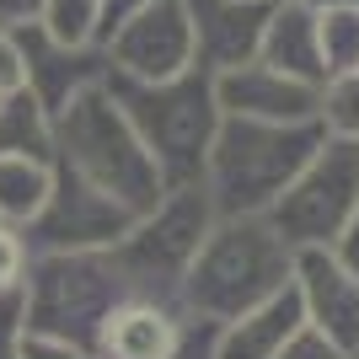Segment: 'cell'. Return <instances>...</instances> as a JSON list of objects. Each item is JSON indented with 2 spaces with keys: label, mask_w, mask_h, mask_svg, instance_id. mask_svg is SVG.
<instances>
[{
  "label": "cell",
  "mask_w": 359,
  "mask_h": 359,
  "mask_svg": "<svg viewBox=\"0 0 359 359\" xmlns=\"http://www.w3.org/2000/svg\"><path fill=\"white\" fill-rule=\"evenodd\" d=\"M257 60L273 70L327 86V65H322V32H316V6L311 0H273L269 27H263V48Z\"/></svg>",
  "instance_id": "15"
},
{
  "label": "cell",
  "mask_w": 359,
  "mask_h": 359,
  "mask_svg": "<svg viewBox=\"0 0 359 359\" xmlns=\"http://www.w3.org/2000/svg\"><path fill=\"white\" fill-rule=\"evenodd\" d=\"M107 65L123 81H172L194 70V22L188 0H150L140 11L118 16L102 32Z\"/></svg>",
  "instance_id": "9"
},
{
  "label": "cell",
  "mask_w": 359,
  "mask_h": 359,
  "mask_svg": "<svg viewBox=\"0 0 359 359\" xmlns=\"http://www.w3.org/2000/svg\"><path fill=\"white\" fill-rule=\"evenodd\" d=\"M107 91L118 97L123 118L135 123V135L156 156L166 188L177 182H204L215 129H220V102H215V75L210 70H182L172 81H123L107 75Z\"/></svg>",
  "instance_id": "4"
},
{
  "label": "cell",
  "mask_w": 359,
  "mask_h": 359,
  "mask_svg": "<svg viewBox=\"0 0 359 359\" xmlns=\"http://www.w3.org/2000/svg\"><path fill=\"white\" fill-rule=\"evenodd\" d=\"M54 188V161L48 156H0V225H22L43 210Z\"/></svg>",
  "instance_id": "17"
},
{
  "label": "cell",
  "mask_w": 359,
  "mask_h": 359,
  "mask_svg": "<svg viewBox=\"0 0 359 359\" xmlns=\"http://www.w3.org/2000/svg\"><path fill=\"white\" fill-rule=\"evenodd\" d=\"M22 344H27V295L22 285L0 290V359H22Z\"/></svg>",
  "instance_id": "22"
},
{
  "label": "cell",
  "mask_w": 359,
  "mask_h": 359,
  "mask_svg": "<svg viewBox=\"0 0 359 359\" xmlns=\"http://www.w3.org/2000/svg\"><path fill=\"white\" fill-rule=\"evenodd\" d=\"M290 279H295V247L273 231L269 215H215L198 257L182 273L177 300L194 316L231 322L290 290Z\"/></svg>",
  "instance_id": "1"
},
{
  "label": "cell",
  "mask_w": 359,
  "mask_h": 359,
  "mask_svg": "<svg viewBox=\"0 0 359 359\" xmlns=\"http://www.w3.org/2000/svg\"><path fill=\"white\" fill-rule=\"evenodd\" d=\"M332 252H338V257H344V263H348V269L359 273V210L348 215V225H344V236L332 241Z\"/></svg>",
  "instance_id": "29"
},
{
  "label": "cell",
  "mask_w": 359,
  "mask_h": 359,
  "mask_svg": "<svg viewBox=\"0 0 359 359\" xmlns=\"http://www.w3.org/2000/svg\"><path fill=\"white\" fill-rule=\"evenodd\" d=\"M166 359H220V322H210V316H194L188 311V322H182V338L177 348Z\"/></svg>",
  "instance_id": "23"
},
{
  "label": "cell",
  "mask_w": 359,
  "mask_h": 359,
  "mask_svg": "<svg viewBox=\"0 0 359 359\" xmlns=\"http://www.w3.org/2000/svg\"><path fill=\"white\" fill-rule=\"evenodd\" d=\"M354 210H359V140L327 135L316 145V156L300 166V177L279 194L269 220L295 252H306V247H332Z\"/></svg>",
  "instance_id": "7"
},
{
  "label": "cell",
  "mask_w": 359,
  "mask_h": 359,
  "mask_svg": "<svg viewBox=\"0 0 359 359\" xmlns=\"http://www.w3.org/2000/svg\"><path fill=\"white\" fill-rule=\"evenodd\" d=\"M38 27L65 43H102V0H43Z\"/></svg>",
  "instance_id": "20"
},
{
  "label": "cell",
  "mask_w": 359,
  "mask_h": 359,
  "mask_svg": "<svg viewBox=\"0 0 359 359\" xmlns=\"http://www.w3.org/2000/svg\"><path fill=\"white\" fill-rule=\"evenodd\" d=\"M129 225L135 215L118 198H107L86 177L54 166V188H48L43 210L22 225V241H27V252H102Z\"/></svg>",
  "instance_id": "8"
},
{
  "label": "cell",
  "mask_w": 359,
  "mask_h": 359,
  "mask_svg": "<svg viewBox=\"0 0 359 359\" xmlns=\"http://www.w3.org/2000/svg\"><path fill=\"white\" fill-rule=\"evenodd\" d=\"M140 6H150V0H102V32L118 22V16H129V11H140Z\"/></svg>",
  "instance_id": "30"
},
{
  "label": "cell",
  "mask_w": 359,
  "mask_h": 359,
  "mask_svg": "<svg viewBox=\"0 0 359 359\" xmlns=\"http://www.w3.org/2000/svg\"><path fill=\"white\" fill-rule=\"evenodd\" d=\"M215 102L225 118H269V123H306L322 113V86L295 81V75L273 70V65L252 60L236 70L215 75Z\"/></svg>",
  "instance_id": "11"
},
{
  "label": "cell",
  "mask_w": 359,
  "mask_h": 359,
  "mask_svg": "<svg viewBox=\"0 0 359 359\" xmlns=\"http://www.w3.org/2000/svg\"><path fill=\"white\" fill-rule=\"evenodd\" d=\"M273 0H188V22H194V65L198 70H236L252 65L263 48Z\"/></svg>",
  "instance_id": "13"
},
{
  "label": "cell",
  "mask_w": 359,
  "mask_h": 359,
  "mask_svg": "<svg viewBox=\"0 0 359 359\" xmlns=\"http://www.w3.org/2000/svg\"><path fill=\"white\" fill-rule=\"evenodd\" d=\"M27 241H22V231L16 225H0V290H11L27 279Z\"/></svg>",
  "instance_id": "25"
},
{
  "label": "cell",
  "mask_w": 359,
  "mask_h": 359,
  "mask_svg": "<svg viewBox=\"0 0 359 359\" xmlns=\"http://www.w3.org/2000/svg\"><path fill=\"white\" fill-rule=\"evenodd\" d=\"M210 225H215V204L204 194V182H177V188L161 194L156 210L135 215V225L107 247L113 263H118V273H123V285H129V295L177 300L182 273L198 257Z\"/></svg>",
  "instance_id": "6"
},
{
  "label": "cell",
  "mask_w": 359,
  "mask_h": 359,
  "mask_svg": "<svg viewBox=\"0 0 359 359\" xmlns=\"http://www.w3.org/2000/svg\"><path fill=\"white\" fill-rule=\"evenodd\" d=\"M316 32H322L327 81L344 70H359V11L354 6H316Z\"/></svg>",
  "instance_id": "19"
},
{
  "label": "cell",
  "mask_w": 359,
  "mask_h": 359,
  "mask_svg": "<svg viewBox=\"0 0 359 359\" xmlns=\"http://www.w3.org/2000/svg\"><path fill=\"white\" fill-rule=\"evenodd\" d=\"M0 156H48L54 161V113L27 86L0 97Z\"/></svg>",
  "instance_id": "18"
},
{
  "label": "cell",
  "mask_w": 359,
  "mask_h": 359,
  "mask_svg": "<svg viewBox=\"0 0 359 359\" xmlns=\"http://www.w3.org/2000/svg\"><path fill=\"white\" fill-rule=\"evenodd\" d=\"M273 359H359V354H348L344 344H332L327 332H316L311 322H306V327H300V332H295V338H290V344L279 348Z\"/></svg>",
  "instance_id": "24"
},
{
  "label": "cell",
  "mask_w": 359,
  "mask_h": 359,
  "mask_svg": "<svg viewBox=\"0 0 359 359\" xmlns=\"http://www.w3.org/2000/svg\"><path fill=\"white\" fill-rule=\"evenodd\" d=\"M311 6H354L359 11V0H311Z\"/></svg>",
  "instance_id": "31"
},
{
  "label": "cell",
  "mask_w": 359,
  "mask_h": 359,
  "mask_svg": "<svg viewBox=\"0 0 359 359\" xmlns=\"http://www.w3.org/2000/svg\"><path fill=\"white\" fill-rule=\"evenodd\" d=\"M300 327H306V306L290 285L279 295H269L263 306L220 322V359H273Z\"/></svg>",
  "instance_id": "16"
},
{
  "label": "cell",
  "mask_w": 359,
  "mask_h": 359,
  "mask_svg": "<svg viewBox=\"0 0 359 359\" xmlns=\"http://www.w3.org/2000/svg\"><path fill=\"white\" fill-rule=\"evenodd\" d=\"M295 295L306 306V322L327 332L332 344L359 354V273L348 269L332 247H306L295 252Z\"/></svg>",
  "instance_id": "12"
},
{
  "label": "cell",
  "mask_w": 359,
  "mask_h": 359,
  "mask_svg": "<svg viewBox=\"0 0 359 359\" xmlns=\"http://www.w3.org/2000/svg\"><path fill=\"white\" fill-rule=\"evenodd\" d=\"M182 322H188V311H182L177 300L129 295V300L113 306L97 354L102 359H166L182 338Z\"/></svg>",
  "instance_id": "14"
},
{
  "label": "cell",
  "mask_w": 359,
  "mask_h": 359,
  "mask_svg": "<svg viewBox=\"0 0 359 359\" xmlns=\"http://www.w3.org/2000/svg\"><path fill=\"white\" fill-rule=\"evenodd\" d=\"M322 140H327L322 118H220L210 161H204V194H210L215 215H269Z\"/></svg>",
  "instance_id": "3"
},
{
  "label": "cell",
  "mask_w": 359,
  "mask_h": 359,
  "mask_svg": "<svg viewBox=\"0 0 359 359\" xmlns=\"http://www.w3.org/2000/svg\"><path fill=\"white\" fill-rule=\"evenodd\" d=\"M6 91H22V48L11 27H0V97Z\"/></svg>",
  "instance_id": "27"
},
{
  "label": "cell",
  "mask_w": 359,
  "mask_h": 359,
  "mask_svg": "<svg viewBox=\"0 0 359 359\" xmlns=\"http://www.w3.org/2000/svg\"><path fill=\"white\" fill-rule=\"evenodd\" d=\"M22 295H27V332L97 348L113 306L129 300V285L107 247L102 252H32Z\"/></svg>",
  "instance_id": "5"
},
{
  "label": "cell",
  "mask_w": 359,
  "mask_h": 359,
  "mask_svg": "<svg viewBox=\"0 0 359 359\" xmlns=\"http://www.w3.org/2000/svg\"><path fill=\"white\" fill-rule=\"evenodd\" d=\"M43 0H0V27H22V22H38Z\"/></svg>",
  "instance_id": "28"
},
{
  "label": "cell",
  "mask_w": 359,
  "mask_h": 359,
  "mask_svg": "<svg viewBox=\"0 0 359 359\" xmlns=\"http://www.w3.org/2000/svg\"><path fill=\"white\" fill-rule=\"evenodd\" d=\"M11 32H16V48H22V86H27L48 113L70 107L75 97L91 91V86H107V75H113L102 43H65V38H54V32L38 27V22H22V27H11Z\"/></svg>",
  "instance_id": "10"
},
{
  "label": "cell",
  "mask_w": 359,
  "mask_h": 359,
  "mask_svg": "<svg viewBox=\"0 0 359 359\" xmlns=\"http://www.w3.org/2000/svg\"><path fill=\"white\" fill-rule=\"evenodd\" d=\"M22 359H102V354H97V348H81V344H65V338H38V332H27Z\"/></svg>",
  "instance_id": "26"
},
{
  "label": "cell",
  "mask_w": 359,
  "mask_h": 359,
  "mask_svg": "<svg viewBox=\"0 0 359 359\" xmlns=\"http://www.w3.org/2000/svg\"><path fill=\"white\" fill-rule=\"evenodd\" d=\"M322 129L327 135H344V140H359V70H344L322 86Z\"/></svg>",
  "instance_id": "21"
},
{
  "label": "cell",
  "mask_w": 359,
  "mask_h": 359,
  "mask_svg": "<svg viewBox=\"0 0 359 359\" xmlns=\"http://www.w3.org/2000/svg\"><path fill=\"white\" fill-rule=\"evenodd\" d=\"M54 166L86 177L91 188L118 198L129 215L156 210L166 194L156 156L145 150V140L135 135V123L123 118L118 97L107 86L81 91L70 107L54 113Z\"/></svg>",
  "instance_id": "2"
}]
</instances>
